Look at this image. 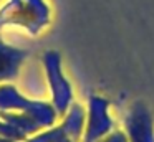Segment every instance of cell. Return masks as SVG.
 <instances>
[{
	"instance_id": "6da1fadb",
	"label": "cell",
	"mask_w": 154,
	"mask_h": 142,
	"mask_svg": "<svg viewBox=\"0 0 154 142\" xmlns=\"http://www.w3.org/2000/svg\"><path fill=\"white\" fill-rule=\"evenodd\" d=\"M0 112H25L35 119L42 131L53 127L58 121V114L51 102L25 98L12 83L0 84Z\"/></svg>"
},
{
	"instance_id": "7a4b0ae2",
	"label": "cell",
	"mask_w": 154,
	"mask_h": 142,
	"mask_svg": "<svg viewBox=\"0 0 154 142\" xmlns=\"http://www.w3.org/2000/svg\"><path fill=\"white\" fill-rule=\"evenodd\" d=\"M43 68L51 92V104L58 117H63L68 107L73 102V88L61 68V56L55 50H48L43 55Z\"/></svg>"
},
{
	"instance_id": "3957f363",
	"label": "cell",
	"mask_w": 154,
	"mask_h": 142,
	"mask_svg": "<svg viewBox=\"0 0 154 142\" xmlns=\"http://www.w3.org/2000/svg\"><path fill=\"white\" fill-rule=\"evenodd\" d=\"M114 129L113 116L109 114V102L103 96L93 94L88 99L86 125L81 142H98Z\"/></svg>"
},
{
	"instance_id": "277c9868",
	"label": "cell",
	"mask_w": 154,
	"mask_h": 142,
	"mask_svg": "<svg viewBox=\"0 0 154 142\" xmlns=\"http://www.w3.org/2000/svg\"><path fill=\"white\" fill-rule=\"evenodd\" d=\"M124 132L129 142H154V117L143 101H134L126 111Z\"/></svg>"
},
{
	"instance_id": "5b68a950",
	"label": "cell",
	"mask_w": 154,
	"mask_h": 142,
	"mask_svg": "<svg viewBox=\"0 0 154 142\" xmlns=\"http://www.w3.org/2000/svg\"><path fill=\"white\" fill-rule=\"evenodd\" d=\"M50 20V10L45 0H23L18 8L17 25L27 28L30 33H38Z\"/></svg>"
},
{
	"instance_id": "8992f818",
	"label": "cell",
	"mask_w": 154,
	"mask_h": 142,
	"mask_svg": "<svg viewBox=\"0 0 154 142\" xmlns=\"http://www.w3.org/2000/svg\"><path fill=\"white\" fill-rule=\"evenodd\" d=\"M27 56H28L27 50L8 45L0 36V84L17 78Z\"/></svg>"
},
{
	"instance_id": "52a82bcc",
	"label": "cell",
	"mask_w": 154,
	"mask_h": 142,
	"mask_svg": "<svg viewBox=\"0 0 154 142\" xmlns=\"http://www.w3.org/2000/svg\"><path fill=\"white\" fill-rule=\"evenodd\" d=\"M86 125V109L80 102H71L68 111L63 114L60 127L63 129L65 135L75 142H81Z\"/></svg>"
},
{
	"instance_id": "ba28073f",
	"label": "cell",
	"mask_w": 154,
	"mask_h": 142,
	"mask_svg": "<svg viewBox=\"0 0 154 142\" xmlns=\"http://www.w3.org/2000/svg\"><path fill=\"white\" fill-rule=\"evenodd\" d=\"M22 0H8L2 8H0V28L4 25L14 23L15 25V17H17V10L20 7Z\"/></svg>"
},
{
	"instance_id": "9c48e42d",
	"label": "cell",
	"mask_w": 154,
	"mask_h": 142,
	"mask_svg": "<svg viewBox=\"0 0 154 142\" xmlns=\"http://www.w3.org/2000/svg\"><path fill=\"white\" fill-rule=\"evenodd\" d=\"M0 137L5 139H12V140L17 142H25L28 139V135H25L20 129H17L14 124H10L8 121L0 117Z\"/></svg>"
},
{
	"instance_id": "30bf717a",
	"label": "cell",
	"mask_w": 154,
	"mask_h": 142,
	"mask_svg": "<svg viewBox=\"0 0 154 142\" xmlns=\"http://www.w3.org/2000/svg\"><path fill=\"white\" fill-rule=\"evenodd\" d=\"M98 142H129V140H128V135H126L124 131L113 129L109 134H106L103 139H100Z\"/></svg>"
},
{
	"instance_id": "8fae6325",
	"label": "cell",
	"mask_w": 154,
	"mask_h": 142,
	"mask_svg": "<svg viewBox=\"0 0 154 142\" xmlns=\"http://www.w3.org/2000/svg\"><path fill=\"white\" fill-rule=\"evenodd\" d=\"M55 142H75V140H71L70 137H66V135H63V137H60L58 140H55Z\"/></svg>"
},
{
	"instance_id": "7c38bea8",
	"label": "cell",
	"mask_w": 154,
	"mask_h": 142,
	"mask_svg": "<svg viewBox=\"0 0 154 142\" xmlns=\"http://www.w3.org/2000/svg\"><path fill=\"white\" fill-rule=\"evenodd\" d=\"M0 142H17V140H12V139H5V137H0Z\"/></svg>"
}]
</instances>
